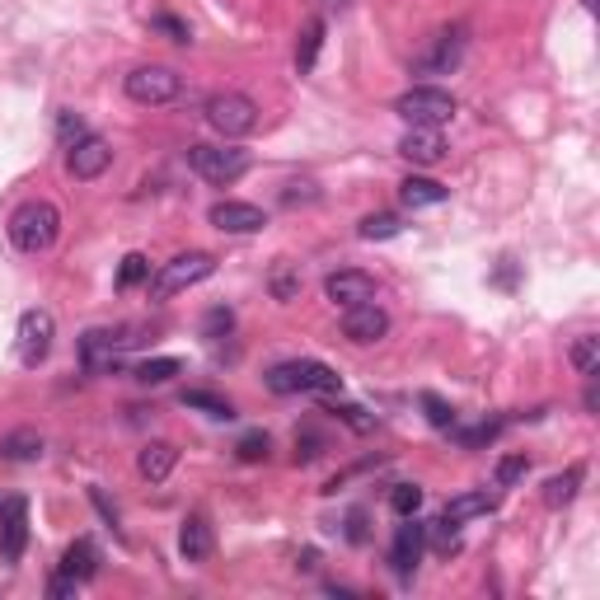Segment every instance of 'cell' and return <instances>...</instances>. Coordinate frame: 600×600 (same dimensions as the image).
Returning <instances> with one entry per match:
<instances>
[{
	"instance_id": "cell-5",
	"label": "cell",
	"mask_w": 600,
	"mask_h": 600,
	"mask_svg": "<svg viewBox=\"0 0 600 600\" xmlns=\"http://www.w3.org/2000/svg\"><path fill=\"white\" fill-rule=\"evenodd\" d=\"M216 273V259L212 254H202V249H193V254H179V259H169L160 267V277H155V287L151 296L155 300H169V296H179L188 287H197V281H207Z\"/></svg>"
},
{
	"instance_id": "cell-4",
	"label": "cell",
	"mask_w": 600,
	"mask_h": 600,
	"mask_svg": "<svg viewBox=\"0 0 600 600\" xmlns=\"http://www.w3.org/2000/svg\"><path fill=\"white\" fill-rule=\"evenodd\" d=\"M207 122H212V128L226 136V141L249 136V132L259 128V104L249 99V94H240V89L212 94V99H207Z\"/></svg>"
},
{
	"instance_id": "cell-47",
	"label": "cell",
	"mask_w": 600,
	"mask_h": 600,
	"mask_svg": "<svg viewBox=\"0 0 600 600\" xmlns=\"http://www.w3.org/2000/svg\"><path fill=\"white\" fill-rule=\"evenodd\" d=\"M581 5H587V10H596V0H581Z\"/></svg>"
},
{
	"instance_id": "cell-15",
	"label": "cell",
	"mask_w": 600,
	"mask_h": 600,
	"mask_svg": "<svg viewBox=\"0 0 600 600\" xmlns=\"http://www.w3.org/2000/svg\"><path fill=\"white\" fill-rule=\"evenodd\" d=\"M212 226L216 230H226V235H254V230H263L267 226V216H263V207H254V202H216L212 207Z\"/></svg>"
},
{
	"instance_id": "cell-11",
	"label": "cell",
	"mask_w": 600,
	"mask_h": 600,
	"mask_svg": "<svg viewBox=\"0 0 600 600\" xmlns=\"http://www.w3.org/2000/svg\"><path fill=\"white\" fill-rule=\"evenodd\" d=\"M389 334V314L375 305V300H361V305H347L343 310V338L347 343H381Z\"/></svg>"
},
{
	"instance_id": "cell-22",
	"label": "cell",
	"mask_w": 600,
	"mask_h": 600,
	"mask_svg": "<svg viewBox=\"0 0 600 600\" xmlns=\"http://www.w3.org/2000/svg\"><path fill=\"white\" fill-rule=\"evenodd\" d=\"M61 573L75 577V581H89L99 573V549H94V540H75L67 554H61Z\"/></svg>"
},
{
	"instance_id": "cell-27",
	"label": "cell",
	"mask_w": 600,
	"mask_h": 600,
	"mask_svg": "<svg viewBox=\"0 0 600 600\" xmlns=\"http://www.w3.org/2000/svg\"><path fill=\"white\" fill-rule=\"evenodd\" d=\"M183 371V361L179 357H151V361H141V367L132 371L141 385H165V381H173V375Z\"/></svg>"
},
{
	"instance_id": "cell-17",
	"label": "cell",
	"mask_w": 600,
	"mask_h": 600,
	"mask_svg": "<svg viewBox=\"0 0 600 600\" xmlns=\"http://www.w3.org/2000/svg\"><path fill=\"white\" fill-rule=\"evenodd\" d=\"M399 155L408 165H436L446 155V136H441V128H408L399 141Z\"/></svg>"
},
{
	"instance_id": "cell-36",
	"label": "cell",
	"mask_w": 600,
	"mask_h": 600,
	"mask_svg": "<svg viewBox=\"0 0 600 600\" xmlns=\"http://www.w3.org/2000/svg\"><path fill=\"white\" fill-rule=\"evenodd\" d=\"M230 328H235V314L226 305H216V310H207V320H202V338L216 343V338H226Z\"/></svg>"
},
{
	"instance_id": "cell-23",
	"label": "cell",
	"mask_w": 600,
	"mask_h": 600,
	"mask_svg": "<svg viewBox=\"0 0 600 600\" xmlns=\"http://www.w3.org/2000/svg\"><path fill=\"white\" fill-rule=\"evenodd\" d=\"M320 47H324V20L314 14V20H305V28H300V43H296V71L310 75L314 61H320Z\"/></svg>"
},
{
	"instance_id": "cell-20",
	"label": "cell",
	"mask_w": 600,
	"mask_h": 600,
	"mask_svg": "<svg viewBox=\"0 0 600 600\" xmlns=\"http://www.w3.org/2000/svg\"><path fill=\"white\" fill-rule=\"evenodd\" d=\"M179 549H183V559H188V563H207V559H212V549H216L207 520H202V516H188V520H183V530H179Z\"/></svg>"
},
{
	"instance_id": "cell-46",
	"label": "cell",
	"mask_w": 600,
	"mask_h": 600,
	"mask_svg": "<svg viewBox=\"0 0 600 600\" xmlns=\"http://www.w3.org/2000/svg\"><path fill=\"white\" fill-rule=\"evenodd\" d=\"M347 540H352V544H361V540H367V516H361V512H352V516H347Z\"/></svg>"
},
{
	"instance_id": "cell-34",
	"label": "cell",
	"mask_w": 600,
	"mask_h": 600,
	"mask_svg": "<svg viewBox=\"0 0 600 600\" xmlns=\"http://www.w3.org/2000/svg\"><path fill=\"white\" fill-rule=\"evenodd\" d=\"M328 413H338V418L347 422V428H352V432H361V436H367V432H375V418H371L361 404H334V408H328Z\"/></svg>"
},
{
	"instance_id": "cell-18",
	"label": "cell",
	"mask_w": 600,
	"mask_h": 600,
	"mask_svg": "<svg viewBox=\"0 0 600 600\" xmlns=\"http://www.w3.org/2000/svg\"><path fill=\"white\" fill-rule=\"evenodd\" d=\"M173 465H179V446H169V441H146V446L136 451V473L146 483H165Z\"/></svg>"
},
{
	"instance_id": "cell-40",
	"label": "cell",
	"mask_w": 600,
	"mask_h": 600,
	"mask_svg": "<svg viewBox=\"0 0 600 600\" xmlns=\"http://www.w3.org/2000/svg\"><path fill=\"white\" fill-rule=\"evenodd\" d=\"M432 544H436V554H455V549H460V540H455V526L436 520V526H432Z\"/></svg>"
},
{
	"instance_id": "cell-45",
	"label": "cell",
	"mask_w": 600,
	"mask_h": 600,
	"mask_svg": "<svg viewBox=\"0 0 600 600\" xmlns=\"http://www.w3.org/2000/svg\"><path fill=\"white\" fill-rule=\"evenodd\" d=\"M89 497H94V507L104 512V520H108V526H118V507H113V502L104 497V488H89Z\"/></svg>"
},
{
	"instance_id": "cell-6",
	"label": "cell",
	"mask_w": 600,
	"mask_h": 600,
	"mask_svg": "<svg viewBox=\"0 0 600 600\" xmlns=\"http://www.w3.org/2000/svg\"><path fill=\"white\" fill-rule=\"evenodd\" d=\"M132 104H146V108H160V104H173L183 89V75L173 67H136L128 81H122Z\"/></svg>"
},
{
	"instance_id": "cell-42",
	"label": "cell",
	"mask_w": 600,
	"mask_h": 600,
	"mask_svg": "<svg viewBox=\"0 0 600 600\" xmlns=\"http://www.w3.org/2000/svg\"><path fill=\"white\" fill-rule=\"evenodd\" d=\"M324 451V441L314 436V432H305V436H296V460H314V455Z\"/></svg>"
},
{
	"instance_id": "cell-7",
	"label": "cell",
	"mask_w": 600,
	"mask_h": 600,
	"mask_svg": "<svg viewBox=\"0 0 600 600\" xmlns=\"http://www.w3.org/2000/svg\"><path fill=\"white\" fill-rule=\"evenodd\" d=\"M188 165H193L202 179L216 183V188H230L235 179H244V169H249V155L244 151H235V146H188Z\"/></svg>"
},
{
	"instance_id": "cell-41",
	"label": "cell",
	"mask_w": 600,
	"mask_h": 600,
	"mask_svg": "<svg viewBox=\"0 0 600 600\" xmlns=\"http://www.w3.org/2000/svg\"><path fill=\"white\" fill-rule=\"evenodd\" d=\"M497 432H502V422H479L473 432H460V441H465V446H483V441H493Z\"/></svg>"
},
{
	"instance_id": "cell-8",
	"label": "cell",
	"mask_w": 600,
	"mask_h": 600,
	"mask_svg": "<svg viewBox=\"0 0 600 600\" xmlns=\"http://www.w3.org/2000/svg\"><path fill=\"white\" fill-rule=\"evenodd\" d=\"M465 47H469L465 24L441 28V34L428 38V47H422V52L413 57V71H418V75H451V71L465 61Z\"/></svg>"
},
{
	"instance_id": "cell-19",
	"label": "cell",
	"mask_w": 600,
	"mask_h": 600,
	"mask_svg": "<svg viewBox=\"0 0 600 600\" xmlns=\"http://www.w3.org/2000/svg\"><path fill=\"white\" fill-rule=\"evenodd\" d=\"M451 193H446V183H436V179H422V173H408V179L399 183V202L408 212H422V207H441Z\"/></svg>"
},
{
	"instance_id": "cell-14",
	"label": "cell",
	"mask_w": 600,
	"mask_h": 600,
	"mask_svg": "<svg viewBox=\"0 0 600 600\" xmlns=\"http://www.w3.org/2000/svg\"><path fill=\"white\" fill-rule=\"evenodd\" d=\"M113 165V146H108L104 136H85V141H75L71 146V155H67V169H71V179H81V183H89V179H99V173Z\"/></svg>"
},
{
	"instance_id": "cell-3",
	"label": "cell",
	"mask_w": 600,
	"mask_h": 600,
	"mask_svg": "<svg viewBox=\"0 0 600 600\" xmlns=\"http://www.w3.org/2000/svg\"><path fill=\"white\" fill-rule=\"evenodd\" d=\"M394 113H399L408 128H441V122L455 118V99L446 89H436V85H413L408 94H399Z\"/></svg>"
},
{
	"instance_id": "cell-38",
	"label": "cell",
	"mask_w": 600,
	"mask_h": 600,
	"mask_svg": "<svg viewBox=\"0 0 600 600\" xmlns=\"http://www.w3.org/2000/svg\"><path fill=\"white\" fill-rule=\"evenodd\" d=\"M57 136H61V146H75V141H85L89 136V128H85V122L81 118H75V113H57Z\"/></svg>"
},
{
	"instance_id": "cell-44",
	"label": "cell",
	"mask_w": 600,
	"mask_h": 600,
	"mask_svg": "<svg viewBox=\"0 0 600 600\" xmlns=\"http://www.w3.org/2000/svg\"><path fill=\"white\" fill-rule=\"evenodd\" d=\"M320 193H314V183H287V193H281V202H314Z\"/></svg>"
},
{
	"instance_id": "cell-25",
	"label": "cell",
	"mask_w": 600,
	"mask_h": 600,
	"mask_svg": "<svg viewBox=\"0 0 600 600\" xmlns=\"http://www.w3.org/2000/svg\"><path fill=\"white\" fill-rule=\"evenodd\" d=\"M581 479H587V469H581V465H573L567 473H554V479L544 483V502H549V507H567V502L577 497Z\"/></svg>"
},
{
	"instance_id": "cell-37",
	"label": "cell",
	"mask_w": 600,
	"mask_h": 600,
	"mask_svg": "<svg viewBox=\"0 0 600 600\" xmlns=\"http://www.w3.org/2000/svg\"><path fill=\"white\" fill-rule=\"evenodd\" d=\"M422 408H428V422L432 428H455V408L446 404V399H436V394H422Z\"/></svg>"
},
{
	"instance_id": "cell-24",
	"label": "cell",
	"mask_w": 600,
	"mask_h": 600,
	"mask_svg": "<svg viewBox=\"0 0 600 600\" xmlns=\"http://www.w3.org/2000/svg\"><path fill=\"white\" fill-rule=\"evenodd\" d=\"M0 455L14 465H28V460H38L43 455V436L34 428H20V432H10L5 441H0Z\"/></svg>"
},
{
	"instance_id": "cell-13",
	"label": "cell",
	"mask_w": 600,
	"mask_h": 600,
	"mask_svg": "<svg viewBox=\"0 0 600 600\" xmlns=\"http://www.w3.org/2000/svg\"><path fill=\"white\" fill-rule=\"evenodd\" d=\"M324 296L334 305H361V300H375V277L361 273V267H338V273L324 277Z\"/></svg>"
},
{
	"instance_id": "cell-29",
	"label": "cell",
	"mask_w": 600,
	"mask_h": 600,
	"mask_svg": "<svg viewBox=\"0 0 600 600\" xmlns=\"http://www.w3.org/2000/svg\"><path fill=\"white\" fill-rule=\"evenodd\" d=\"M567 357H573L577 375H587V381H591L596 367H600V338H596V334H581V338L573 343V352H567Z\"/></svg>"
},
{
	"instance_id": "cell-26",
	"label": "cell",
	"mask_w": 600,
	"mask_h": 600,
	"mask_svg": "<svg viewBox=\"0 0 600 600\" xmlns=\"http://www.w3.org/2000/svg\"><path fill=\"white\" fill-rule=\"evenodd\" d=\"M183 408H197V413L220 418V422H230V418H235L230 399H220V394H212V389H183Z\"/></svg>"
},
{
	"instance_id": "cell-28",
	"label": "cell",
	"mask_w": 600,
	"mask_h": 600,
	"mask_svg": "<svg viewBox=\"0 0 600 600\" xmlns=\"http://www.w3.org/2000/svg\"><path fill=\"white\" fill-rule=\"evenodd\" d=\"M399 230H404V220L394 216V212H371V216L357 226V235H361V240H371V244H375V240H394Z\"/></svg>"
},
{
	"instance_id": "cell-39",
	"label": "cell",
	"mask_w": 600,
	"mask_h": 600,
	"mask_svg": "<svg viewBox=\"0 0 600 600\" xmlns=\"http://www.w3.org/2000/svg\"><path fill=\"white\" fill-rule=\"evenodd\" d=\"M151 28H160V34H165L169 43H193V34H188V24H183V20H173V14H155Z\"/></svg>"
},
{
	"instance_id": "cell-35",
	"label": "cell",
	"mask_w": 600,
	"mask_h": 600,
	"mask_svg": "<svg viewBox=\"0 0 600 600\" xmlns=\"http://www.w3.org/2000/svg\"><path fill=\"white\" fill-rule=\"evenodd\" d=\"M530 473V460L526 455H502L497 460V488H512V483H520Z\"/></svg>"
},
{
	"instance_id": "cell-31",
	"label": "cell",
	"mask_w": 600,
	"mask_h": 600,
	"mask_svg": "<svg viewBox=\"0 0 600 600\" xmlns=\"http://www.w3.org/2000/svg\"><path fill=\"white\" fill-rule=\"evenodd\" d=\"M267 451H273V441H267V432H244V436H240V446H235V455H240L244 465H259V460H267Z\"/></svg>"
},
{
	"instance_id": "cell-32",
	"label": "cell",
	"mask_w": 600,
	"mask_h": 600,
	"mask_svg": "<svg viewBox=\"0 0 600 600\" xmlns=\"http://www.w3.org/2000/svg\"><path fill=\"white\" fill-rule=\"evenodd\" d=\"M389 507L399 512V516H418V507H422V488H418V483H394Z\"/></svg>"
},
{
	"instance_id": "cell-33",
	"label": "cell",
	"mask_w": 600,
	"mask_h": 600,
	"mask_svg": "<svg viewBox=\"0 0 600 600\" xmlns=\"http://www.w3.org/2000/svg\"><path fill=\"white\" fill-rule=\"evenodd\" d=\"M267 291H273V300H296L300 296V273H291V267L281 263L277 273L267 277Z\"/></svg>"
},
{
	"instance_id": "cell-30",
	"label": "cell",
	"mask_w": 600,
	"mask_h": 600,
	"mask_svg": "<svg viewBox=\"0 0 600 600\" xmlns=\"http://www.w3.org/2000/svg\"><path fill=\"white\" fill-rule=\"evenodd\" d=\"M146 277H151V259H146V254H128V259H122V267H118V287H122V291L141 287Z\"/></svg>"
},
{
	"instance_id": "cell-10",
	"label": "cell",
	"mask_w": 600,
	"mask_h": 600,
	"mask_svg": "<svg viewBox=\"0 0 600 600\" xmlns=\"http://www.w3.org/2000/svg\"><path fill=\"white\" fill-rule=\"evenodd\" d=\"M52 338H57V320L47 310H24L20 314V334H14V347H20L24 367H43L47 352H52Z\"/></svg>"
},
{
	"instance_id": "cell-43",
	"label": "cell",
	"mask_w": 600,
	"mask_h": 600,
	"mask_svg": "<svg viewBox=\"0 0 600 600\" xmlns=\"http://www.w3.org/2000/svg\"><path fill=\"white\" fill-rule=\"evenodd\" d=\"M75 587H81V581H75V577L57 573L52 581H47V596H52V600H61V596H75Z\"/></svg>"
},
{
	"instance_id": "cell-16",
	"label": "cell",
	"mask_w": 600,
	"mask_h": 600,
	"mask_svg": "<svg viewBox=\"0 0 600 600\" xmlns=\"http://www.w3.org/2000/svg\"><path fill=\"white\" fill-rule=\"evenodd\" d=\"M0 512H5V526H0V559L20 563L24 540H28V507H24V497H10Z\"/></svg>"
},
{
	"instance_id": "cell-9",
	"label": "cell",
	"mask_w": 600,
	"mask_h": 600,
	"mask_svg": "<svg viewBox=\"0 0 600 600\" xmlns=\"http://www.w3.org/2000/svg\"><path fill=\"white\" fill-rule=\"evenodd\" d=\"M141 343V328H89L81 338V357L89 371H113L118 357Z\"/></svg>"
},
{
	"instance_id": "cell-12",
	"label": "cell",
	"mask_w": 600,
	"mask_h": 600,
	"mask_svg": "<svg viewBox=\"0 0 600 600\" xmlns=\"http://www.w3.org/2000/svg\"><path fill=\"white\" fill-rule=\"evenodd\" d=\"M422 549H428V526H418L413 516H404V526L394 530V544H389V567L399 577H413L418 563H422Z\"/></svg>"
},
{
	"instance_id": "cell-21",
	"label": "cell",
	"mask_w": 600,
	"mask_h": 600,
	"mask_svg": "<svg viewBox=\"0 0 600 600\" xmlns=\"http://www.w3.org/2000/svg\"><path fill=\"white\" fill-rule=\"evenodd\" d=\"M488 512H497V497H493V493H460V497L446 502L441 520H446V526H465V520L488 516Z\"/></svg>"
},
{
	"instance_id": "cell-2",
	"label": "cell",
	"mask_w": 600,
	"mask_h": 600,
	"mask_svg": "<svg viewBox=\"0 0 600 600\" xmlns=\"http://www.w3.org/2000/svg\"><path fill=\"white\" fill-rule=\"evenodd\" d=\"M267 389L273 394H338L343 375L324 361H281L267 371Z\"/></svg>"
},
{
	"instance_id": "cell-1",
	"label": "cell",
	"mask_w": 600,
	"mask_h": 600,
	"mask_svg": "<svg viewBox=\"0 0 600 600\" xmlns=\"http://www.w3.org/2000/svg\"><path fill=\"white\" fill-rule=\"evenodd\" d=\"M57 235H61V212L52 202H24L10 216V240L20 254H43V249L57 244Z\"/></svg>"
}]
</instances>
